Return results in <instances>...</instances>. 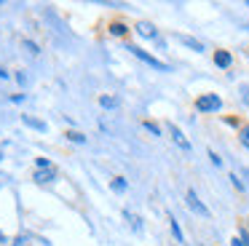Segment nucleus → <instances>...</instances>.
<instances>
[{
  "label": "nucleus",
  "mask_w": 249,
  "mask_h": 246,
  "mask_svg": "<svg viewBox=\"0 0 249 246\" xmlns=\"http://www.w3.org/2000/svg\"><path fill=\"white\" fill-rule=\"evenodd\" d=\"M129 51L134 53L137 59H142L145 64H150L153 70H158V72H169V64H166V62H161V59H156L153 53H147L145 48H140V46H129Z\"/></svg>",
  "instance_id": "nucleus-1"
},
{
  "label": "nucleus",
  "mask_w": 249,
  "mask_h": 246,
  "mask_svg": "<svg viewBox=\"0 0 249 246\" xmlns=\"http://www.w3.org/2000/svg\"><path fill=\"white\" fill-rule=\"evenodd\" d=\"M185 203H188V209H190L193 214H198V217H204V219L212 217L209 206H206V203L201 201L198 195H196V190H188V193H185Z\"/></svg>",
  "instance_id": "nucleus-2"
},
{
  "label": "nucleus",
  "mask_w": 249,
  "mask_h": 246,
  "mask_svg": "<svg viewBox=\"0 0 249 246\" xmlns=\"http://www.w3.org/2000/svg\"><path fill=\"white\" fill-rule=\"evenodd\" d=\"M222 107V99L217 94H204L196 99V110L198 112H217Z\"/></svg>",
  "instance_id": "nucleus-3"
},
{
  "label": "nucleus",
  "mask_w": 249,
  "mask_h": 246,
  "mask_svg": "<svg viewBox=\"0 0 249 246\" xmlns=\"http://www.w3.org/2000/svg\"><path fill=\"white\" fill-rule=\"evenodd\" d=\"M169 134H172V139H174V144H177L179 150H185V153H190V147H193V144H190V139L185 137L182 131H179L177 126H174V123H169Z\"/></svg>",
  "instance_id": "nucleus-4"
},
{
  "label": "nucleus",
  "mask_w": 249,
  "mask_h": 246,
  "mask_svg": "<svg viewBox=\"0 0 249 246\" xmlns=\"http://www.w3.org/2000/svg\"><path fill=\"white\" fill-rule=\"evenodd\" d=\"M134 30H137V35L147 37V40H156V37H158V30L150 24V21H140V24H137Z\"/></svg>",
  "instance_id": "nucleus-5"
},
{
  "label": "nucleus",
  "mask_w": 249,
  "mask_h": 246,
  "mask_svg": "<svg viewBox=\"0 0 249 246\" xmlns=\"http://www.w3.org/2000/svg\"><path fill=\"white\" fill-rule=\"evenodd\" d=\"M174 37H177V40L179 43H182V46H188V48H193V51H204V43H201V40H196V37H190V35H182V32H179V35H174Z\"/></svg>",
  "instance_id": "nucleus-6"
},
{
  "label": "nucleus",
  "mask_w": 249,
  "mask_h": 246,
  "mask_svg": "<svg viewBox=\"0 0 249 246\" xmlns=\"http://www.w3.org/2000/svg\"><path fill=\"white\" fill-rule=\"evenodd\" d=\"M214 64H217V67H222V70L231 67V64H233L231 51H222V48H220V51H214Z\"/></svg>",
  "instance_id": "nucleus-7"
},
{
  "label": "nucleus",
  "mask_w": 249,
  "mask_h": 246,
  "mask_svg": "<svg viewBox=\"0 0 249 246\" xmlns=\"http://www.w3.org/2000/svg\"><path fill=\"white\" fill-rule=\"evenodd\" d=\"M56 179V166L54 169H38L35 171V182H54Z\"/></svg>",
  "instance_id": "nucleus-8"
},
{
  "label": "nucleus",
  "mask_w": 249,
  "mask_h": 246,
  "mask_svg": "<svg viewBox=\"0 0 249 246\" xmlns=\"http://www.w3.org/2000/svg\"><path fill=\"white\" fill-rule=\"evenodd\" d=\"M99 105H102L105 110H115V107L121 105V99H118V96H110V94H102V96H99Z\"/></svg>",
  "instance_id": "nucleus-9"
},
{
  "label": "nucleus",
  "mask_w": 249,
  "mask_h": 246,
  "mask_svg": "<svg viewBox=\"0 0 249 246\" xmlns=\"http://www.w3.org/2000/svg\"><path fill=\"white\" fill-rule=\"evenodd\" d=\"M22 121L27 123L30 128H35V131H46V128H49L43 121H38V118H33V115H22Z\"/></svg>",
  "instance_id": "nucleus-10"
},
{
  "label": "nucleus",
  "mask_w": 249,
  "mask_h": 246,
  "mask_svg": "<svg viewBox=\"0 0 249 246\" xmlns=\"http://www.w3.org/2000/svg\"><path fill=\"white\" fill-rule=\"evenodd\" d=\"M110 35L124 37V35H129V27H126V24H121V21H113V24H110Z\"/></svg>",
  "instance_id": "nucleus-11"
},
{
  "label": "nucleus",
  "mask_w": 249,
  "mask_h": 246,
  "mask_svg": "<svg viewBox=\"0 0 249 246\" xmlns=\"http://www.w3.org/2000/svg\"><path fill=\"white\" fill-rule=\"evenodd\" d=\"M169 225H172V233L174 238H177V244H185V235H182V228H179V222L174 217H169Z\"/></svg>",
  "instance_id": "nucleus-12"
},
{
  "label": "nucleus",
  "mask_w": 249,
  "mask_h": 246,
  "mask_svg": "<svg viewBox=\"0 0 249 246\" xmlns=\"http://www.w3.org/2000/svg\"><path fill=\"white\" fill-rule=\"evenodd\" d=\"M124 217H126V219H129V222H131V228H134L137 233H142V219L137 217V214H131L129 209H126V211H124Z\"/></svg>",
  "instance_id": "nucleus-13"
},
{
  "label": "nucleus",
  "mask_w": 249,
  "mask_h": 246,
  "mask_svg": "<svg viewBox=\"0 0 249 246\" xmlns=\"http://www.w3.org/2000/svg\"><path fill=\"white\" fill-rule=\"evenodd\" d=\"M65 137L70 139L72 144H86V134H81V131H67Z\"/></svg>",
  "instance_id": "nucleus-14"
},
{
  "label": "nucleus",
  "mask_w": 249,
  "mask_h": 246,
  "mask_svg": "<svg viewBox=\"0 0 249 246\" xmlns=\"http://www.w3.org/2000/svg\"><path fill=\"white\" fill-rule=\"evenodd\" d=\"M22 46H24V48H27V51H30V53H33V56H38V53H40V48H38V43H33V40H27V37H24V40H22Z\"/></svg>",
  "instance_id": "nucleus-15"
},
{
  "label": "nucleus",
  "mask_w": 249,
  "mask_h": 246,
  "mask_svg": "<svg viewBox=\"0 0 249 246\" xmlns=\"http://www.w3.org/2000/svg\"><path fill=\"white\" fill-rule=\"evenodd\" d=\"M113 190L115 193H124L126 190V179H124V176H115V179H113Z\"/></svg>",
  "instance_id": "nucleus-16"
},
{
  "label": "nucleus",
  "mask_w": 249,
  "mask_h": 246,
  "mask_svg": "<svg viewBox=\"0 0 249 246\" xmlns=\"http://www.w3.org/2000/svg\"><path fill=\"white\" fill-rule=\"evenodd\" d=\"M228 179L233 182V187H238V190H247V182H244V179H238V174H231Z\"/></svg>",
  "instance_id": "nucleus-17"
},
{
  "label": "nucleus",
  "mask_w": 249,
  "mask_h": 246,
  "mask_svg": "<svg viewBox=\"0 0 249 246\" xmlns=\"http://www.w3.org/2000/svg\"><path fill=\"white\" fill-rule=\"evenodd\" d=\"M35 166H38V169H54V163L46 160V158H38V160H35Z\"/></svg>",
  "instance_id": "nucleus-18"
},
{
  "label": "nucleus",
  "mask_w": 249,
  "mask_h": 246,
  "mask_svg": "<svg viewBox=\"0 0 249 246\" xmlns=\"http://www.w3.org/2000/svg\"><path fill=\"white\" fill-rule=\"evenodd\" d=\"M238 238H241V244H244V246H249V230H247V228H241V230H238Z\"/></svg>",
  "instance_id": "nucleus-19"
},
{
  "label": "nucleus",
  "mask_w": 249,
  "mask_h": 246,
  "mask_svg": "<svg viewBox=\"0 0 249 246\" xmlns=\"http://www.w3.org/2000/svg\"><path fill=\"white\" fill-rule=\"evenodd\" d=\"M241 144H244V147H249V126L241 128Z\"/></svg>",
  "instance_id": "nucleus-20"
},
{
  "label": "nucleus",
  "mask_w": 249,
  "mask_h": 246,
  "mask_svg": "<svg viewBox=\"0 0 249 246\" xmlns=\"http://www.w3.org/2000/svg\"><path fill=\"white\" fill-rule=\"evenodd\" d=\"M209 160H212V163H214V166H222V158H220V155L214 153V150H209Z\"/></svg>",
  "instance_id": "nucleus-21"
},
{
  "label": "nucleus",
  "mask_w": 249,
  "mask_h": 246,
  "mask_svg": "<svg viewBox=\"0 0 249 246\" xmlns=\"http://www.w3.org/2000/svg\"><path fill=\"white\" fill-rule=\"evenodd\" d=\"M145 128H147V131H153V134H156V137H158V134H161V128H158L156 123H150V121H145Z\"/></svg>",
  "instance_id": "nucleus-22"
},
{
  "label": "nucleus",
  "mask_w": 249,
  "mask_h": 246,
  "mask_svg": "<svg viewBox=\"0 0 249 246\" xmlns=\"http://www.w3.org/2000/svg\"><path fill=\"white\" fill-rule=\"evenodd\" d=\"M241 99H244V105L249 107V86H241Z\"/></svg>",
  "instance_id": "nucleus-23"
},
{
  "label": "nucleus",
  "mask_w": 249,
  "mask_h": 246,
  "mask_svg": "<svg viewBox=\"0 0 249 246\" xmlns=\"http://www.w3.org/2000/svg\"><path fill=\"white\" fill-rule=\"evenodd\" d=\"M17 80H19V83L24 86V83H27V75H24V72H17Z\"/></svg>",
  "instance_id": "nucleus-24"
},
{
  "label": "nucleus",
  "mask_w": 249,
  "mask_h": 246,
  "mask_svg": "<svg viewBox=\"0 0 249 246\" xmlns=\"http://www.w3.org/2000/svg\"><path fill=\"white\" fill-rule=\"evenodd\" d=\"M231 246H244V244H241V238H238V235H236V238L231 241Z\"/></svg>",
  "instance_id": "nucleus-25"
},
{
  "label": "nucleus",
  "mask_w": 249,
  "mask_h": 246,
  "mask_svg": "<svg viewBox=\"0 0 249 246\" xmlns=\"http://www.w3.org/2000/svg\"><path fill=\"white\" fill-rule=\"evenodd\" d=\"M3 241H8V238H6V233H3V230H0V244H3Z\"/></svg>",
  "instance_id": "nucleus-26"
},
{
  "label": "nucleus",
  "mask_w": 249,
  "mask_h": 246,
  "mask_svg": "<svg viewBox=\"0 0 249 246\" xmlns=\"http://www.w3.org/2000/svg\"><path fill=\"white\" fill-rule=\"evenodd\" d=\"M247 230H249V219H247Z\"/></svg>",
  "instance_id": "nucleus-27"
}]
</instances>
